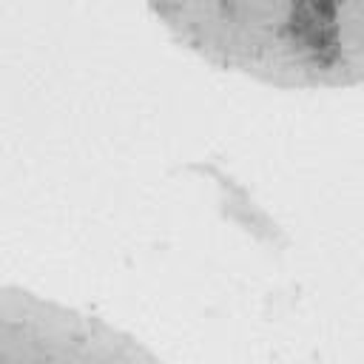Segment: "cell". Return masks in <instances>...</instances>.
Instances as JSON below:
<instances>
[{"label":"cell","instance_id":"obj_1","mask_svg":"<svg viewBox=\"0 0 364 364\" xmlns=\"http://www.w3.org/2000/svg\"><path fill=\"white\" fill-rule=\"evenodd\" d=\"M290 31L313 48L324 63L338 57V28H336V6L333 0H296Z\"/></svg>","mask_w":364,"mask_h":364}]
</instances>
